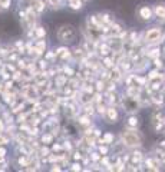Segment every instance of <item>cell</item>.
<instances>
[{
  "instance_id": "cell-8",
  "label": "cell",
  "mask_w": 165,
  "mask_h": 172,
  "mask_svg": "<svg viewBox=\"0 0 165 172\" xmlns=\"http://www.w3.org/2000/svg\"><path fill=\"white\" fill-rule=\"evenodd\" d=\"M155 13L160 19H165V6L164 5H158L155 7Z\"/></svg>"
},
{
  "instance_id": "cell-3",
  "label": "cell",
  "mask_w": 165,
  "mask_h": 172,
  "mask_svg": "<svg viewBox=\"0 0 165 172\" xmlns=\"http://www.w3.org/2000/svg\"><path fill=\"white\" fill-rule=\"evenodd\" d=\"M161 35H162L161 29H158V27L149 29V30L145 33V42L146 43H155V42H158V40L161 39Z\"/></svg>"
},
{
  "instance_id": "cell-9",
  "label": "cell",
  "mask_w": 165,
  "mask_h": 172,
  "mask_svg": "<svg viewBox=\"0 0 165 172\" xmlns=\"http://www.w3.org/2000/svg\"><path fill=\"white\" fill-rule=\"evenodd\" d=\"M113 141V135L112 134H105V136H104V142L105 144H111Z\"/></svg>"
},
{
  "instance_id": "cell-7",
  "label": "cell",
  "mask_w": 165,
  "mask_h": 172,
  "mask_svg": "<svg viewBox=\"0 0 165 172\" xmlns=\"http://www.w3.org/2000/svg\"><path fill=\"white\" fill-rule=\"evenodd\" d=\"M82 0H69V6H71V9L73 10H79L82 9Z\"/></svg>"
},
{
  "instance_id": "cell-13",
  "label": "cell",
  "mask_w": 165,
  "mask_h": 172,
  "mask_svg": "<svg viewBox=\"0 0 165 172\" xmlns=\"http://www.w3.org/2000/svg\"><path fill=\"white\" fill-rule=\"evenodd\" d=\"M52 139V136H49V135H46V136H43V142H49V141Z\"/></svg>"
},
{
  "instance_id": "cell-14",
  "label": "cell",
  "mask_w": 165,
  "mask_h": 172,
  "mask_svg": "<svg viewBox=\"0 0 165 172\" xmlns=\"http://www.w3.org/2000/svg\"><path fill=\"white\" fill-rule=\"evenodd\" d=\"M72 169H73V171H78V169H80V165H78V163H75V165L72 167Z\"/></svg>"
},
{
  "instance_id": "cell-15",
  "label": "cell",
  "mask_w": 165,
  "mask_h": 172,
  "mask_svg": "<svg viewBox=\"0 0 165 172\" xmlns=\"http://www.w3.org/2000/svg\"><path fill=\"white\" fill-rule=\"evenodd\" d=\"M2 130H3V122L0 121V132H2Z\"/></svg>"
},
{
  "instance_id": "cell-12",
  "label": "cell",
  "mask_w": 165,
  "mask_h": 172,
  "mask_svg": "<svg viewBox=\"0 0 165 172\" xmlns=\"http://www.w3.org/2000/svg\"><path fill=\"white\" fill-rule=\"evenodd\" d=\"M128 123H129V126H137L138 125V119L137 118H129V122H128Z\"/></svg>"
},
{
  "instance_id": "cell-6",
  "label": "cell",
  "mask_w": 165,
  "mask_h": 172,
  "mask_svg": "<svg viewBox=\"0 0 165 172\" xmlns=\"http://www.w3.org/2000/svg\"><path fill=\"white\" fill-rule=\"evenodd\" d=\"M32 7H33V10H36L38 13H40V12H43V9H45V3H43L42 0H33Z\"/></svg>"
},
{
  "instance_id": "cell-2",
  "label": "cell",
  "mask_w": 165,
  "mask_h": 172,
  "mask_svg": "<svg viewBox=\"0 0 165 172\" xmlns=\"http://www.w3.org/2000/svg\"><path fill=\"white\" fill-rule=\"evenodd\" d=\"M122 139H123V142H125V145H128V146H139V145H141V138H139L135 132H132V130L123 132Z\"/></svg>"
},
{
  "instance_id": "cell-5",
  "label": "cell",
  "mask_w": 165,
  "mask_h": 172,
  "mask_svg": "<svg viewBox=\"0 0 165 172\" xmlns=\"http://www.w3.org/2000/svg\"><path fill=\"white\" fill-rule=\"evenodd\" d=\"M106 116H108V119L111 122H116V119H118V111L115 108H109V109H106Z\"/></svg>"
},
{
  "instance_id": "cell-1",
  "label": "cell",
  "mask_w": 165,
  "mask_h": 172,
  "mask_svg": "<svg viewBox=\"0 0 165 172\" xmlns=\"http://www.w3.org/2000/svg\"><path fill=\"white\" fill-rule=\"evenodd\" d=\"M75 36H76L75 29L72 27V26H69V24H63V26L57 30V37H59L61 42L69 43L75 39Z\"/></svg>"
},
{
  "instance_id": "cell-10",
  "label": "cell",
  "mask_w": 165,
  "mask_h": 172,
  "mask_svg": "<svg viewBox=\"0 0 165 172\" xmlns=\"http://www.w3.org/2000/svg\"><path fill=\"white\" fill-rule=\"evenodd\" d=\"M36 35H38L39 37H43L45 35H46V30H45L43 27H38L36 29Z\"/></svg>"
},
{
  "instance_id": "cell-4",
  "label": "cell",
  "mask_w": 165,
  "mask_h": 172,
  "mask_svg": "<svg viewBox=\"0 0 165 172\" xmlns=\"http://www.w3.org/2000/svg\"><path fill=\"white\" fill-rule=\"evenodd\" d=\"M139 16H141V19H144V20H149L152 16V10L149 9L148 6H144V7L139 9Z\"/></svg>"
},
{
  "instance_id": "cell-11",
  "label": "cell",
  "mask_w": 165,
  "mask_h": 172,
  "mask_svg": "<svg viewBox=\"0 0 165 172\" xmlns=\"http://www.w3.org/2000/svg\"><path fill=\"white\" fill-rule=\"evenodd\" d=\"M10 6V0H0V7H3V9H7Z\"/></svg>"
}]
</instances>
